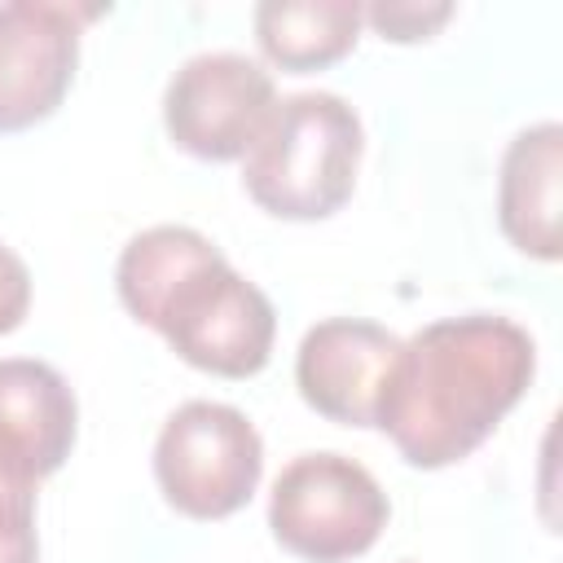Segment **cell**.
Instances as JSON below:
<instances>
[{
  "label": "cell",
  "instance_id": "13",
  "mask_svg": "<svg viewBox=\"0 0 563 563\" xmlns=\"http://www.w3.org/2000/svg\"><path fill=\"white\" fill-rule=\"evenodd\" d=\"M453 13V4H409V0H391V4H369L365 18L383 31V40H427L444 18Z\"/></svg>",
  "mask_w": 563,
  "mask_h": 563
},
{
  "label": "cell",
  "instance_id": "14",
  "mask_svg": "<svg viewBox=\"0 0 563 563\" xmlns=\"http://www.w3.org/2000/svg\"><path fill=\"white\" fill-rule=\"evenodd\" d=\"M26 308H31V273H26L22 255L0 242V334L18 330Z\"/></svg>",
  "mask_w": 563,
  "mask_h": 563
},
{
  "label": "cell",
  "instance_id": "1",
  "mask_svg": "<svg viewBox=\"0 0 563 563\" xmlns=\"http://www.w3.org/2000/svg\"><path fill=\"white\" fill-rule=\"evenodd\" d=\"M537 374L532 334L493 312L422 325L400 343L378 418L409 466L440 471L475 453Z\"/></svg>",
  "mask_w": 563,
  "mask_h": 563
},
{
  "label": "cell",
  "instance_id": "12",
  "mask_svg": "<svg viewBox=\"0 0 563 563\" xmlns=\"http://www.w3.org/2000/svg\"><path fill=\"white\" fill-rule=\"evenodd\" d=\"M35 488V475L0 457V563H40Z\"/></svg>",
  "mask_w": 563,
  "mask_h": 563
},
{
  "label": "cell",
  "instance_id": "8",
  "mask_svg": "<svg viewBox=\"0 0 563 563\" xmlns=\"http://www.w3.org/2000/svg\"><path fill=\"white\" fill-rule=\"evenodd\" d=\"M400 343L405 339H396L378 321H361V317L317 321L295 352L299 396L330 422L374 427Z\"/></svg>",
  "mask_w": 563,
  "mask_h": 563
},
{
  "label": "cell",
  "instance_id": "6",
  "mask_svg": "<svg viewBox=\"0 0 563 563\" xmlns=\"http://www.w3.org/2000/svg\"><path fill=\"white\" fill-rule=\"evenodd\" d=\"M273 106L277 84L255 57L207 48L172 70L163 92V123L185 154L229 163L255 145Z\"/></svg>",
  "mask_w": 563,
  "mask_h": 563
},
{
  "label": "cell",
  "instance_id": "3",
  "mask_svg": "<svg viewBox=\"0 0 563 563\" xmlns=\"http://www.w3.org/2000/svg\"><path fill=\"white\" fill-rule=\"evenodd\" d=\"M361 150V114L339 92H290L242 154V185L277 220H325L352 198Z\"/></svg>",
  "mask_w": 563,
  "mask_h": 563
},
{
  "label": "cell",
  "instance_id": "7",
  "mask_svg": "<svg viewBox=\"0 0 563 563\" xmlns=\"http://www.w3.org/2000/svg\"><path fill=\"white\" fill-rule=\"evenodd\" d=\"M92 18H101V4H0V132H22L62 106L75 79L84 22Z\"/></svg>",
  "mask_w": 563,
  "mask_h": 563
},
{
  "label": "cell",
  "instance_id": "10",
  "mask_svg": "<svg viewBox=\"0 0 563 563\" xmlns=\"http://www.w3.org/2000/svg\"><path fill=\"white\" fill-rule=\"evenodd\" d=\"M559 176H563V128L554 119L523 128L497 176V220L510 246L532 260H559Z\"/></svg>",
  "mask_w": 563,
  "mask_h": 563
},
{
  "label": "cell",
  "instance_id": "2",
  "mask_svg": "<svg viewBox=\"0 0 563 563\" xmlns=\"http://www.w3.org/2000/svg\"><path fill=\"white\" fill-rule=\"evenodd\" d=\"M114 286L123 308L158 330L180 361L220 378H251L268 365L277 334L268 295L198 229L154 224L136 233L114 264Z\"/></svg>",
  "mask_w": 563,
  "mask_h": 563
},
{
  "label": "cell",
  "instance_id": "5",
  "mask_svg": "<svg viewBox=\"0 0 563 563\" xmlns=\"http://www.w3.org/2000/svg\"><path fill=\"white\" fill-rule=\"evenodd\" d=\"M264 475L255 422L220 400H185L154 440V479L189 519H224L251 501Z\"/></svg>",
  "mask_w": 563,
  "mask_h": 563
},
{
  "label": "cell",
  "instance_id": "11",
  "mask_svg": "<svg viewBox=\"0 0 563 563\" xmlns=\"http://www.w3.org/2000/svg\"><path fill=\"white\" fill-rule=\"evenodd\" d=\"M255 40L282 70H321L352 53L365 9L356 0H260Z\"/></svg>",
  "mask_w": 563,
  "mask_h": 563
},
{
  "label": "cell",
  "instance_id": "4",
  "mask_svg": "<svg viewBox=\"0 0 563 563\" xmlns=\"http://www.w3.org/2000/svg\"><path fill=\"white\" fill-rule=\"evenodd\" d=\"M268 528L282 550L308 563H343L365 554L387 528V493L343 453H299L268 493Z\"/></svg>",
  "mask_w": 563,
  "mask_h": 563
},
{
  "label": "cell",
  "instance_id": "9",
  "mask_svg": "<svg viewBox=\"0 0 563 563\" xmlns=\"http://www.w3.org/2000/svg\"><path fill=\"white\" fill-rule=\"evenodd\" d=\"M79 431V405L70 383L35 356L0 361V457L26 475H53Z\"/></svg>",
  "mask_w": 563,
  "mask_h": 563
}]
</instances>
